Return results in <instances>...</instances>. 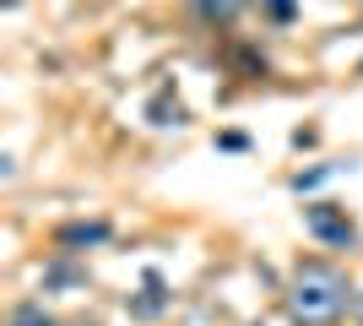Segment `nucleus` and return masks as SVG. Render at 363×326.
Masks as SVG:
<instances>
[{"mask_svg":"<svg viewBox=\"0 0 363 326\" xmlns=\"http://www.w3.org/2000/svg\"><path fill=\"white\" fill-rule=\"evenodd\" d=\"M347 278L336 272V266H325V261H303L298 266V278H293V294H288V305H293V315H298L303 326H325V321H336V315L347 310Z\"/></svg>","mask_w":363,"mask_h":326,"instance_id":"obj_1","label":"nucleus"},{"mask_svg":"<svg viewBox=\"0 0 363 326\" xmlns=\"http://www.w3.org/2000/svg\"><path fill=\"white\" fill-rule=\"evenodd\" d=\"M303 223H309V234H315V239H325V245H352V239H358L352 217H342L336 207H309V212H303Z\"/></svg>","mask_w":363,"mask_h":326,"instance_id":"obj_2","label":"nucleus"},{"mask_svg":"<svg viewBox=\"0 0 363 326\" xmlns=\"http://www.w3.org/2000/svg\"><path fill=\"white\" fill-rule=\"evenodd\" d=\"M65 245H98L104 239V223H76V229H60Z\"/></svg>","mask_w":363,"mask_h":326,"instance_id":"obj_3","label":"nucleus"},{"mask_svg":"<svg viewBox=\"0 0 363 326\" xmlns=\"http://www.w3.org/2000/svg\"><path fill=\"white\" fill-rule=\"evenodd\" d=\"M11 326H55V321H49V315L38 310V305H22V310L11 315Z\"/></svg>","mask_w":363,"mask_h":326,"instance_id":"obj_4","label":"nucleus"},{"mask_svg":"<svg viewBox=\"0 0 363 326\" xmlns=\"http://www.w3.org/2000/svg\"><path fill=\"white\" fill-rule=\"evenodd\" d=\"M233 6H239V0H201V11H217V16H228Z\"/></svg>","mask_w":363,"mask_h":326,"instance_id":"obj_5","label":"nucleus"},{"mask_svg":"<svg viewBox=\"0 0 363 326\" xmlns=\"http://www.w3.org/2000/svg\"><path fill=\"white\" fill-rule=\"evenodd\" d=\"M272 6V16H293V0H266Z\"/></svg>","mask_w":363,"mask_h":326,"instance_id":"obj_6","label":"nucleus"},{"mask_svg":"<svg viewBox=\"0 0 363 326\" xmlns=\"http://www.w3.org/2000/svg\"><path fill=\"white\" fill-rule=\"evenodd\" d=\"M358 321H363V294H358Z\"/></svg>","mask_w":363,"mask_h":326,"instance_id":"obj_7","label":"nucleus"}]
</instances>
